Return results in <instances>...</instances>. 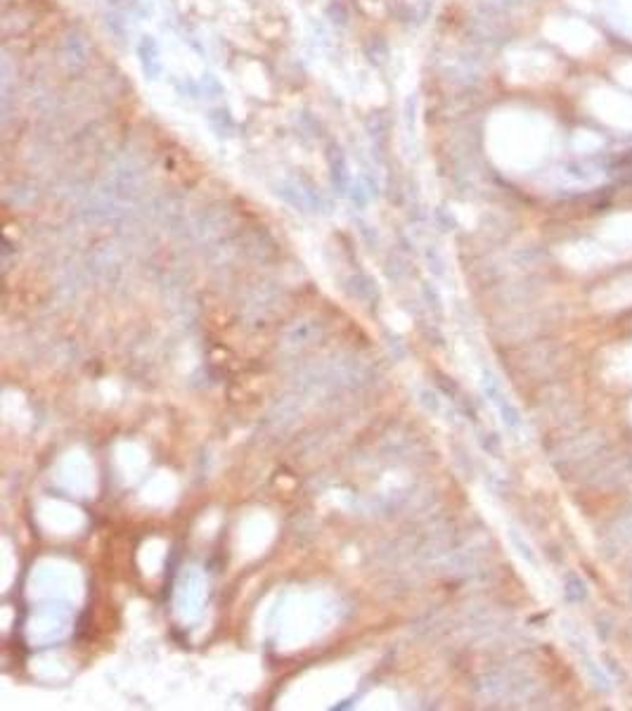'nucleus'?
<instances>
[{
    "instance_id": "nucleus-1",
    "label": "nucleus",
    "mask_w": 632,
    "mask_h": 711,
    "mask_svg": "<svg viewBox=\"0 0 632 711\" xmlns=\"http://www.w3.org/2000/svg\"><path fill=\"white\" fill-rule=\"evenodd\" d=\"M91 55H93L91 41H88V36L83 34L81 29L65 31V36H62V41H60V62L67 72L81 74L83 69H88V65H91Z\"/></svg>"
},
{
    "instance_id": "nucleus-2",
    "label": "nucleus",
    "mask_w": 632,
    "mask_h": 711,
    "mask_svg": "<svg viewBox=\"0 0 632 711\" xmlns=\"http://www.w3.org/2000/svg\"><path fill=\"white\" fill-rule=\"evenodd\" d=\"M136 53H138V60H140V67H143V72L147 79H159L164 72V62H162V53H159V46H157V41L152 36H143L138 41V46H136Z\"/></svg>"
},
{
    "instance_id": "nucleus-3",
    "label": "nucleus",
    "mask_w": 632,
    "mask_h": 711,
    "mask_svg": "<svg viewBox=\"0 0 632 711\" xmlns=\"http://www.w3.org/2000/svg\"><path fill=\"white\" fill-rule=\"evenodd\" d=\"M206 119H209L211 129L223 138L232 136V133L237 131V124H235V119H232V114H230L228 107H216V110H211L206 114Z\"/></svg>"
},
{
    "instance_id": "nucleus-4",
    "label": "nucleus",
    "mask_w": 632,
    "mask_h": 711,
    "mask_svg": "<svg viewBox=\"0 0 632 711\" xmlns=\"http://www.w3.org/2000/svg\"><path fill=\"white\" fill-rule=\"evenodd\" d=\"M327 159H329L331 176H334V181L336 183L346 181V162H343V155H341V150H339V145H336V143H329L327 145Z\"/></svg>"
},
{
    "instance_id": "nucleus-5",
    "label": "nucleus",
    "mask_w": 632,
    "mask_h": 711,
    "mask_svg": "<svg viewBox=\"0 0 632 711\" xmlns=\"http://www.w3.org/2000/svg\"><path fill=\"white\" fill-rule=\"evenodd\" d=\"M327 17L331 19V24L336 27H346L348 24V8L341 3V0H331L327 5Z\"/></svg>"
},
{
    "instance_id": "nucleus-6",
    "label": "nucleus",
    "mask_w": 632,
    "mask_h": 711,
    "mask_svg": "<svg viewBox=\"0 0 632 711\" xmlns=\"http://www.w3.org/2000/svg\"><path fill=\"white\" fill-rule=\"evenodd\" d=\"M202 91L206 93V98H213V100H218L225 95V88H223V84L218 79H216L213 74H204V79H202Z\"/></svg>"
},
{
    "instance_id": "nucleus-7",
    "label": "nucleus",
    "mask_w": 632,
    "mask_h": 711,
    "mask_svg": "<svg viewBox=\"0 0 632 711\" xmlns=\"http://www.w3.org/2000/svg\"><path fill=\"white\" fill-rule=\"evenodd\" d=\"M107 29L112 31L114 38H119V41H126V19L121 17V15H107Z\"/></svg>"
}]
</instances>
